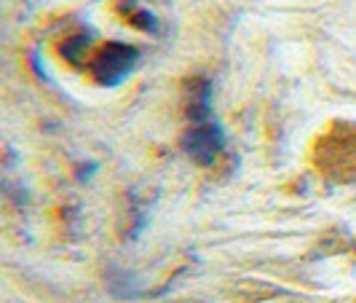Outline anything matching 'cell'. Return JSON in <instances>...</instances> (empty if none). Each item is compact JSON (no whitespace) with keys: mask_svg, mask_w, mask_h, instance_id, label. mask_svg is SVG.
I'll return each mask as SVG.
<instances>
[{"mask_svg":"<svg viewBox=\"0 0 356 303\" xmlns=\"http://www.w3.org/2000/svg\"><path fill=\"white\" fill-rule=\"evenodd\" d=\"M137 62H140V49L121 43V40H113L91 59V78L99 86H118L131 75Z\"/></svg>","mask_w":356,"mask_h":303,"instance_id":"cell-1","label":"cell"},{"mask_svg":"<svg viewBox=\"0 0 356 303\" xmlns=\"http://www.w3.org/2000/svg\"><path fill=\"white\" fill-rule=\"evenodd\" d=\"M222 148H225V132H222V126L212 124V121H201L193 129H188L182 137L185 156L201 166L214 164V159L222 153Z\"/></svg>","mask_w":356,"mask_h":303,"instance_id":"cell-2","label":"cell"},{"mask_svg":"<svg viewBox=\"0 0 356 303\" xmlns=\"http://www.w3.org/2000/svg\"><path fill=\"white\" fill-rule=\"evenodd\" d=\"M188 113L198 124L209 118V113H212V86L207 81H201V84L193 86V100H191V110Z\"/></svg>","mask_w":356,"mask_h":303,"instance_id":"cell-3","label":"cell"},{"mask_svg":"<svg viewBox=\"0 0 356 303\" xmlns=\"http://www.w3.org/2000/svg\"><path fill=\"white\" fill-rule=\"evenodd\" d=\"M131 19H134V24H140L143 30H147V33H156V19H153V14H147V11H137Z\"/></svg>","mask_w":356,"mask_h":303,"instance_id":"cell-4","label":"cell"}]
</instances>
